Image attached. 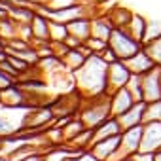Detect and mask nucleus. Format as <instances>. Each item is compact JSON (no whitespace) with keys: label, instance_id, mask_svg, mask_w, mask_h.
I'll use <instances>...</instances> for the list:
<instances>
[{"label":"nucleus","instance_id":"1","mask_svg":"<svg viewBox=\"0 0 161 161\" xmlns=\"http://www.w3.org/2000/svg\"><path fill=\"white\" fill-rule=\"evenodd\" d=\"M74 86L84 97H99L106 93L108 87V63L103 61L101 55L93 53L86 59V63L76 68Z\"/></svg>","mask_w":161,"mask_h":161},{"label":"nucleus","instance_id":"2","mask_svg":"<svg viewBox=\"0 0 161 161\" xmlns=\"http://www.w3.org/2000/svg\"><path fill=\"white\" fill-rule=\"evenodd\" d=\"M78 116L82 118L87 129L99 127L103 121H106L112 112H110V95H99V97H84L82 106L78 110Z\"/></svg>","mask_w":161,"mask_h":161},{"label":"nucleus","instance_id":"3","mask_svg":"<svg viewBox=\"0 0 161 161\" xmlns=\"http://www.w3.org/2000/svg\"><path fill=\"white\" fill-rule=\"evenodd\" d=\"M32 108H14L0 103V138H8L23 133Z\"/></svg>","mask_w":161,"mask_h":161},{"label":"nucleus","instance_id":"4","mask_svg":"<svg viewBox=\"0 0 161 161\" xmlns=\"http://www.w3.org/2000/svg\"><path fill=\"white\" fill-rule=\"evenodd\" d=\"M108 44H110V47L116 51V55H118L119 61H125V59L133 57L135 53H138V51L144 47L142 42H138L136 38H133L125 29H118V27L114 29V32H112V36H110V40H108Z\"/></svg>","mask_w":161,"mask_h":161},{"label":"nucleus","instance_id":"5","mask_svg":"<svg viewBox=\"0 0 161 161\" xmlns=\"http://www.w3.org/2000/svg\"><path fill=\"white\" fill-rule=\"evenodd\" d=\"M144 125V123H142ZM142 125H136L133 129H127L121 133V142L119 148L116 150V153L108 159V161H119L125 157H133L138 150H140V140H142Z\"/></svg>","mask_w":161,"mask_h":161},{"label":"nucleus","instance_id":"6","mask_svg":"<svg viewBox=\"0 0 161 161\" xmlns=\"http://www.w3.org/2000/svg\"><path fill=\"white\" fill-rule=\"evenodd\" d=\"M0 101H2V104L14 106V108H32L31 97L19 82L6 89H0Z\"/></svg>","mask_w":161,"mask_h":161},{"label":"nucleus","instance_id":"7","mask_svg":"<svg viewBox=\"0 0 161 161\" xmlns=\"http://www.w3.org/2000/svg\"><path fill=\"white\" fill-rule=\"evenodd\" d=\"M131 74L133 72L127 68V64L123 61L118 59V61L110 63L108 64V87H106V93L112 95L114 91L125 87L127 82H129V78H131Z\"/></svg>","mask_w":161,"mask_h":161},{"label":"nucleus","instance_id":"8","mask_svg":"<svg viewBox=\"0 0 161 161\" xmlns=\"http://www.w3.org/2000/svg\"><path fill=\"white\" fill-rule=\"evenodd\" d=\"M142 86H144V101L153 103L161 99V66L155 64L152 70L142 74Z\"/></svg>","mask_w":161,"mask_h":161},{"label":"nucleus","instance_id":"9","mask_svg":"<svg viewBox=\"0 0 161 161\" xmlns=\"http://www.w3.org/2000/svg\"><path fill=\"white\" fill-rule=\"evenodd\" d=\"M142 152H159L161 150V121H146L142 125Z\"/></svg>","mask_w":161,"mask_h":161},{"label":"nucleus","instance_id":"10","mask_svg":"<svg viewBox=\"0 0 161 161\" xmlns=\"http://www.w3.org/2000/svg\"><path fill=\"white\" fill-rule=\"evenodd\" d=\"M144 116H146V101H138L127 112L118 116V121H119L121 129L127 131V129H133L136 125H142L144 123Z\"/></svg>","mask_w":161,"mask_h":161},{"label":"nucleus","instance_id":"11","mask_svg":"<svg viewBox=\"0 0 161 161\" xmlns=\"http://www.w3.org/2000/svg\"><path fill=\"white\" fill-rule=\"evenodd\" d=\"M119 142H121V135H116V136H108V138H103L95 144H91L89 152L99 159V161H108L116 150L119 148Z\"/></svg>","mask_w":161,"mask_h":161},{"label":"nucleus","instance_id":"12","mask_svg":"<svg viewBox=\"0 0 161 161\" xmlns=\"http://www.w3.org/2000/svg\"><path fill=\"white\" fill-rule=\"evenodd\" d=\"M135 103H136V101H135V97L131 95V91H129L127 87H121V89H118V91H114V93L110 95V112H112L114 118H118V116H121L123 112H127Z\"/></svg>","mask_w":161,"mask_h":161},{"label":"nucleus","instance_id":"13","mask_svg":"<svg viewBox=\"0 0 161 161\" xmlns=\"http://www.w3.org/2000/svg\"><path fill=\"white\" fill-rule=\"evenodd\" d=\"M125 64H127V68L133 72V74H146L148 70H152L153 66H155V61L150 57V53L142 47L138 53H135L133 57H129V59H125L123 61Z\"/></svg>","mask_w":161,"mask_h":161},{"label":"nucleus","instance_id":"14","mask_svg":"<svg viewBox=\"0 0 161 161\" xmlns=\"http://www.w3.org/2000/svg\"><path fill=\"white\" fill-rule=\"evenodd\" d=\"M32 44H42V42H51L49 38V17L44 15L42 12H36L32 23Z\"/></svg>","mask_w":161,"mask_h":161},{"label":"nucleus","instance_id":"15","mask_svg":"<svg viewBox=\"0 0 161 161\" xmlns=\"http://www.w3.org/2000/svg\"><path fill=\"white\" fill-rule=\"evenodd\" d=\"M114 23L110 21L108 15H95L91 17V36L93 38H99V40H104L108 42L112 32H114Z\"/></svg>","mask_w":161,"mask_h":161},{"label":"nucleus","instance_id":"16","mask_svg":"<svg viewBox=\"0 0 161 161\" xmlns=\"http://www.w3.org/2000/svg\"><path fill=\"white\" fill-rule=\"evenodd\" d=\"M121 133H123V129H121V125H119L118 118L110 116L106 121H103L99 127H95V129H93V144H95V142H99V140H103V138L116 136V135H121Z\"/></svg>","mask_w":161,"mask_h":161},{"label":"nucleus","instance_id":"17","mask_svg":"<svg viewBox=\"0 0 161 161\" xmlns=\"http://www.w3.org/2000/svg\"><path fill=\"white\" fill-rule=\"evenodd\" d=\"M68 27V34L86 42L89 36H91V17H78L70 23H66Z\"/></svg>","mask_w":161,"mask_h":161},{"label":"nucleus","instance_id":"18","mask_svg":"<svg viewBox=\"0 0 161 161\" xmlns=\"http://www.w3.org/2000/svg\"><path fill=\"white\" fill-rule=\"evenodd\" d=\"M125 31H127L133 38H136L138 42L144 44L146 31H148V21H146V17H142L140 14H133V17H131V21L127 23Z\"/></svg>","mask_w":161,"mask_h":161},{"label":"nucleus","instance_id":"19","mask_svg":"<svg viewBox=\"0 0 161 161\" xmlns=\"http://www.w3.org/2000/svg\"><path fill=\"white\" fill-rule=\"evenodd\" d=\"M106 15L110 17V21L114 23V27H118V29H125V27H127V23H129V21H131V17H133V12H129L127 8L116 6V8H112Z\"/></svg>","mask_w":161,"mask_h":161},{"label":"nucleus","instance_id":"20","mask_svg":"<svg viewBox=\"0 0 161 161\" xmlns=\"http://www.w3.org/2000/svg\"><path fill=\"white\" fill-rule=\"evenodd\" d=\"M87 127H86V123L82 121V118L80 116H74L64 127H63V133H64V142H68V140H72L74 136H78L82 131H86Z\"/></svg>","mask_w":161,"mask_h":161},{"label":"nucleus","instance_id":"21","mask_svg":"<svg viewBox=\"0 0 161 161\" xmlns=\"http://www.w3.org/2000/svg\"><path fill=\"white\" fill-rule=\"evenodd\" d=\"M0 38H4L6 42L17 38V23L10 15H0Z\"/></svg>","mask_w":161,"mask_h":161},{"label":"nucleus","instance_id":"22","mask_svg":"<svg viewBox=\"0 0 161 161\" xmlns=\"http://www.w3.org/2000/svg\"><path fill=\"white\" fill-rule=\"evenodd\" d=\"M125 87L131 91V95L135 97L136 103L144 101V86H142V76L140 74H131V78H129V82H127Z\"/></svg>","mask_w":161,"mask_h":161},{"label":"nucleus","instance_id":"23","mask_svg":"<svg viewBox=\"0 0 161 161\" xmlns=\"http://www.w3.org/2000/svg\"><path fill=\"white\" fill-rule=\"evenodd\" d=\"M68 36H70L68 27L64 23H57V21L49 19V38H51V42H64Z\"/></svg>","mask_w":161,"mask_h":161},{"label":"nucleus","instance_id":"24","mask_svg":"<svg viewBox=\"0 0 161 161\" xmlns=\"http://www.w3.org/2000/svg\"><path fill=\"white\" fill-rule=\"evenodd\" d=\"M144 49L150 53V57L155 61V64L161 66V36H157V38L150 40V42H146V44H144Z\"/></svg>","mask_w":161,"mask_h":161},{"label":"nucleus","instance_id":"25","mask_svg":"<svg viewBox=\"0 0 161 161\" xmlns=\"http://www.w3.org/2000/svg\"><path fill=\"white\" fill-rule=\"evenodd\" d=\"M146 121H161V99L159 101H153V103H146L144 123Z\"/></svg>","mask_w":161,"mask_h":161},{"label":"nucleus","instance_id":"26","mask_svg":"<svg viewBox=\"0 0 161 161\" xmlns=\"http://www.w3.org/2000/svg\"><path fill=\"white\" fill-rule=\"evenodd\" d=\"M80 2H86V0H47L46 4H42V8H46V10H63V8L76 6Z\"/></svg>","mask_w":161,"mask_h":161},{"label":"nucleus","instance_id":"27","mask_svg":"<svg viewBox=\"0 0 161 161\" xmlns=\"http://www.w3.org/2000/svg\"><path fill=\"white\" fill-rule=\"evenodd\" d=\"M84 44H86V46H87V47H89L93 53H97V55H99L103 49H106V47H108V42H104V40H99V38H93V36H89V38H87Z\"/></svg>","mask_w":161,"mask_h":161},{"label":"nucleus","instance_id":"28","mask_svg":"<svg viewBox=\"0 0 161 161\" xmlns=\"http://www.w3.org/2000/svg\"><path fill=\"white\" fill-rule=\"evenodd\" d=\"M161 36V21H148V31H146V38H144V44Z\"/></svg>","mask_w":161,"mask_h":161},{"label":"nucleus","instance_id":"29","mask_svg":"<svg viewBox=\"0 0 161 161\" xmlns=\"http://www.w3.org/2000/svg\"><path fill=\"white\" fill-rule=\"evenodd\" d=\"M14 84H17V80L12 74H8V72H4L2 68H0V89H6V87H10Z\"/></svg>","mask_w":161,"mask_h":161},{"label":"nucleus","instance_id":"30","mask_svg":"<svg viewBox=\"0 0 161 161\" xmlns=\"http://www.w3.org/2000/svg\"><path fill=\"white\" fill-rule=\"evenodd\" d=\"M99 55H101V57H103V61H106L108 64H110V63H114V61H118V55H116V51L110 47V44H108V47H106V49H103Z\"/></svg>","mask_w":161,"mask_h":161},{"label":"nucleus","instance_id":"31","mask_svg":"<svg viewBox=\"0 0 161 161\" xmlns=\"http://www.w3.org/2000/svg\"><path fill=\"white\" fill-rule=\"evenodd\" d=\"M153 153L155 152H142V150H138L133 155V161H153Z\"/></svg>","mask_w":161,"mask_h":161},{"label":"nucleus","instance_id":"32","mask_svg":"<svg viewBox=\"0 0 161 161\" xmlns=\"http://www.w3.org/2000/svg\"><path fill=\"white\" fill-rule=\"evenodd\" d=\"M21 161H44V152L34 153V155H31V157H27V159H21Z\"/></svg>","mask_w":161,"mask_h":161},{"label":"nucleus","instance_id":"33","mask_svg":"<svg viewBox=\"0 0 161 161\" xmlns=\"http://www.w3.org/2000/svg\"><path fill=\"white\" fill-rule=\"evenodd\" d=\"M153 161H161V150L153 153Z\"/></svg>","mask_w":161,"mask_h":161},{"label":"nucleus","instance_id":"34","mask_svg":"<svg viewBox=\"0 0 161 161\" xmlns=\"http://www.w3.org/2000/svg\"><path fill=\"white\" fill-rule=\"evenodd\" d=\"M95 4H104V2H108V0H93Z\"/></svg>","mask_w":161,"mask_h":161},{"label":"nucleus","instance_id":"35","mask_svg":"<svg viewBox=\"0 0 161 161\" xmlns=\"http://www.w3.org/2000/svg\"><path fill=\"white\" fill-rule=\"evenodd\" d=\"M119 161H133V157H125V159H119Z\"/></svg>","mask_w":161,"mask_h":161},{"label":"nucleus","instance_id":"36","mask_svg":"<svg viewBox=\"0 0 161 161\" xmlns=\"http://www.w3.org/2000/svg\"><path fill=\"white\" fill-rule=\"evenodd\" d=\"M0 103H2V101H0Z\"/></svg>","mask_w":161,"mask_h":161}]
</instances>
